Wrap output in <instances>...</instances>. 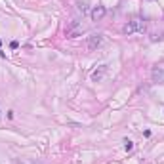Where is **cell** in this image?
I'll return each mask as SVG.
<instances>
[{
  "label": "cell",
  "mask_w": 164,
  "mask_h": 164,
  "mask_svg": "<svg viewBox=\"0 0 164 164\" xmlns=\"http://www.w3.org/2000/svg\"><path fill=\"white\" fill-rule=\"evenodd\" d=\"M145 21L143 19H132V21H128L126 25H124V33L126 34H134V33H143L145 31Z\"/></svg>",
  "instance_id": "6da1fadb"
},
{
  "label": "cell",
  "mask_w": 164,
  "mask_h": 164,
  "mask_svg": "<svg viewBox=\"0 0 164 164\" xmlns=\"http://www.w3.org/2000/svg\"><path fill=\"white\" fill-rule=\"evenodd\" d=\"M82 31H84L82 23H80V21H73V25H71L69 29L65 31V34H67V37H69V38H73V37H77V34H80Z\"/></svg>",
  "instance_id": "7a4b0ae2"
},
{
  "label": "cell",
  "mask_w": 164,
  "mask_h": 164,
  "mask_svg": "<svg viewBox=\"0 0 164 164\" xmlns=\"http://www.w3.org/2000/svg\"><path fill=\"white\" fill-rule=\"evenodd\" d=\"M103 42V37L101 34H92V37H88V50H95V48H99Z\"/></svg>",
  "instance_id": "3957f363"
},
{
  "label": "cell",
  "mask_w": 164,
  "mask_h": 164,
  "mask_svg": "<svg viewBox=\"0 0 164 164\" xmlns=\"http://www.w3.org/2000/svg\"><path fill=\"white\" fill-rule=\"evenodd\" d=\"M105 73H107V65H101L97 71H94V73H92V80H94V82H99L103 77H105Z\"/></svg>",
  "instance_id": "277c9868"
},
{
  "label": "cell",
  "mask_w": 164,
  "mask_h": 164,
  "mask_svg": "<svg viewBox=\"0 0 164 164\" xmlns=\"http://www.w3.org/2000/svg\"><path fill=\"white\" fill-rule=\"evenodd\" d=\"M103 15H105V8H103V6H95L94 10H92V19H94V21L103 19Z\"/></svg>",
  "instance_id": "5b68a950"
},
{
  "label": "cell",
  "mask_w": 164,
  "mask_h": 164,
  "mask_svg": "<svg viewBox=\"0 0 164 164\" xmlns=\"http://www.w3.org/2000/svg\"><path fill=\"white\" fill-rule=\"evenodd\" d=\"M77 11H80L82 15L88 11V2H86V0H82V2H77Z\"/></svg>",
  "instance_id": "8992f818"
},
{
  "label": "cell",
  "mask_w": 164,
  "mask_h": 164,
  "mask_svg": "<svg viewBox=\"0 0 164 164\" xmlns=\"http://www.w3.org/2000/svg\"><path fill=\"white\" fill-rule=\"evenodd\" d=\"M162 77H164V71L160 69V67H158V69H155V71H153V78H158V80H160Z\"/></svg>",
  "instance_id": "52a82bcc"
},
{
  "label": "cell",
  "mask_w": 164,
  "mask_h": 164,
  "mask_svg": "<svg viewBox=\"0 0 164 164\" xmlns=\"http://www.w3.org/2000/svg\"><path fill=\"white\" fill-rule=\"evenodd\" d=\"M132 147H134V145H132V141H126V151H132Z\"/></svg>",
  "instance_id": "ba28073f"
}]
</instances>
